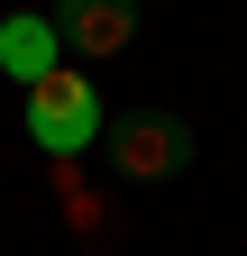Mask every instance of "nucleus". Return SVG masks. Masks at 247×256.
I'll use <instances>...</instances> for the list:
<instances>
[{
	"instance_id": "nucleus-1",
	"label": "nucleus",
	"mask_w": 247,
	"mask_h": 256,
	"mask_svg": "<svg viewBox=\"0 0 247 256\" xmlns=\"http://www.w3.org/2000/svg\"><path fill=\"white\" fill-rule=\"evenodd\" d=\"M18 119H28V146H46V156H82V146H101V138H110L101 92H92L82 64H55L46 82H28Z\"/></svg>"
},
{
	"instance_id": "nucleus-2",
	"label": "nucleus",
	"mask_w": 247,
	"mask_h": 256,
	"mask_svg": "<svg viewBox=\"0 0 247 256\" xmlns=\"http://www.w3.org/2000/svg\"><path fill=\"white\" fill-rule=\"evenodd\" d=\"M110 165L128 174V183H165L192 165V128L183 119H156V110H138V119H119L110 128Z\"/></svg>"
},
{
	"instance_id": "nucleus-3",
	"label": "nucleus",
	"mask_w": 247,
	"mask_h": 256,
	"mask_svg": "<svg viewBox=\"0 0 247 256\" xmlns=\"http://www.w3.org/2000/svg\"><path fill=\"white\" fill-rule=\"evenodd\" d=\"M46 18H55L74 64H110V55L138 46V0H55Z\"/></svg>"
},
{
	"instance_id": "nucleus-4",
	"label": "nucleus",
	"mask_w": 247,
	"mask_h": 256,
	"mask_svg": "<svg viewBox=\"0 0 247 256\" xmlns=\"http://www.w3.org/2000/svg\"><path fill=\"white\" fill-rule=\"evenodd\" d=\"M55 64H64V37H55V18H0V74H10L18 92L46 82Z\"/></svg>"
}]
</instances>
